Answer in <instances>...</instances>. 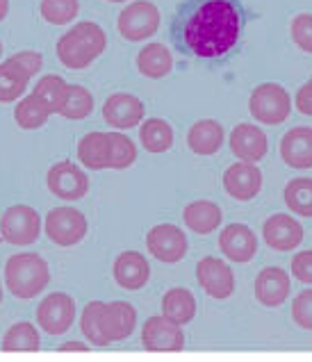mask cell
<instances>
[{
  "label": "cell",
  "instance_id": "ee69618b",
  "mask_svg": "<svg viewBox=\"0 0 312 362\" xmlns=\"http://www.w3.org/2000/svg\"><path fill=\"white\" fill-rule=\"evenodd\" d=\"M108 3H128V0H108Z\"/></svg>",
  "mask_w": 312,
  "mask_h": 362
},
{
  "label": "cell",
  "instance_id": "7402d4cb",
  "mask_svg": "<svg viewBox=\"0 0 312 362\" xmlns=\"http://www.w3.org/2000/svg\"><path fill=\"white\" fill-rule=\"evenodd\" d=\"M183 221L187 228L196 235H210L221 226L224 212L219 205L212 201H192L185 205Z\"/></svg>",
  "mask_w": 312,
  "mask_h": 362
},
{
  "label": "cell",
  "instance_id": "b9f144b4",
  "mask_svg": "<svg viewBox=\"0 0 312 362\" xmlns=\"http://www.w3.org/2000/svg\"><path fill=\"white\" fill-rule=\"evenodd\" d=\"M57 351H89V346L85 342H64V344H59Z\"/></svg>",
  "mask_w": 312,
  "mask_h": 362
},
{
  "label": "cell",
  "instance_id": "ac0fdd59",
  "mask_svg": "<svg viewBox=\"0 0 312 362\" xmlns=\"http://www.w3.org/2000/svg\"><path fill=\"white\" fill-rule=\"evenodd\" d=\"M114 281L119 287L128 289V292H137V289L146 287L151 278V264L146 255L139 251H123L117 260H114Z\"/></svg>",
  "mask_w": 312,
  "mask_h": 362
},
{
  "label": "cell",
  "instance_id": "836d02e7",
  "mask_svg": "<svg viewBox=\"0 0 312 362\" xmlns=\"http://www.w3.org/2000/svg\"><path fill=\"white\" fill-rule=\"evenodd\" d=\"M39 14L50 25H69L80 14V0H41Z\"/></svg>",
  "mask_w": 312,
  "mask_h": 362
},
{
  "label": "cell",
  "instance_id": "4316f807",
  "mask_svg": "<svg viewBox=\"0 0 312 362\" xmlns=\"http://www.w3.org/2000/svg\"><path fill=\"white\" fill-rule=\"evenodd\" d=\"M162 315L171 319L173 324L185 326L196 317V298L190 289L185 287H171L162 296Z\"/></svg>",
  "mask_w": 312,
  "mask_h": 362
},
{
  "label": "cell",
  "instance_id": "8d00e7d4",
  "mask_svg": "<svg viewBox=\"0 0 312 362\" xmlns=\"http://www.w3.org/2000/svg\"><path fill=\"white\" fill-rule=\"evenodd\" d=\"M289 35L304 53H312V14H296L289 25Z\"/></svg>",
  "mask_w": 312,
  "mask_h": 362
},
{
  "label": "cell",
  "instance_id": "5bb4252c",
  "mask_svg": "<svg viewBox=\"0 0 312 362\" xmlns=\"http://www.w3.org/2000/svg\"><path fill=\"white\" fill-rule=\"evenodd\" d=\"M146 117V107L144 103L132 96V94H112L105 103H103V119L117 130H130L137 128Z\"/></svg>",
  "mask_w": 312,
  "mask_h": 362
},
{
  "label": "cell",
  "instance_id": "d4e9b609",
  "mask_svg": "<svg viewBox=\"0 0 312 362\" xmlns=\"http://www.w3.org/2000/svg\"><path fill=\"white\" fill-rule=\"evenodd\" d=\"M137 71L144 78H151V80L166 78L173 71L171 50L166 48L164 44H160V41L146 44L137 53Z\"/></svg>",
  "mask_w": 312,
  "mask_h": 362
},
{
  "label": "cell",
  "instance_id": "8992f818",
  "mask_svg": "<svg viewBox=\"0 0 312 362\" xmlns=\"http://www.w3.org/2000/svg\"><path fill=\"white\" fill-rule=\"evenodd\" d=\"M44 230L53 244H57L62 248H69V246H76L85 240L89 223H87V216L80 210L69 208V205H59V208H53L46 214Z\"/></svg>",
  "mask_w": 312,
  "mask_h": 362
},
{
  "label": "cell",
  "instance_id": "74e56055",
  "mask_svg": "<svg viewBox=\"0 0 312 362\" xmlns=\"http://www.w3.org/2000/svg\"><path fill=\"white\" fill-rule=\"evenodd\" d=\"M292 319L299 328L312 330V287L296 294L292 303Z\"/></svg>",
  "mask_w": 312,
  "mask_h": 362
},
{
  "label": "cell",
  "instance_id": "30bf717a",
  "mask_svg": "<svg viewBox=\"0 0 312 362\" xmlns=\"http://www.w3.org/2000/svg\"><path fill=\"white\" fill-rule=\"evenodd\" d=\"M146 248L155 260L175 264L187 253V235L175 223H158L146 235Z\"/></svg>",
  "mask_w": 312,
  "mask_h": 362
},
{
  "label": "cell",
  "instance_id": "4fadbf2b",
  "mask_svg": "<svg viewBox=\"0 0 312 362\" xmlns=\"http://www.w3.org/2000/svg\"><path fill=\"white\" fill-rule=\"evenodd\" d=\"M141 344L146 351H183L185 333L164 315L149 317L141 326Z\"/></svg>",
  "mask_w": 312,
  "mask_h": 362
},
{
  "label": "cell",
  "instance_id": "7c38bea8",
  "mask_svg": "<svg viewBox=\"0 0 312 362\" xmlns=\"http://www.w3.org/2000/svg\"><path fill=\"white\" fill-rule=\"evenodd\" d=\"M224 189L239 203L253 201L262 189V171L255 167V162L237 160L224 173Z\"/></svg>",
  "mask_w": 312,
  "mask_h": 362
},
{
  "label": "cell",
  "instance_id": "8fae6325",
  "mask_svg": "<svg viewBox=\"0 0 312 362\" xmlns=\"http://www.w3.org/2000/svg\"><path fill=\"white\" fill-rule=\"evenodd\" d=\"M196 281H199L203 292L216 298V301H226L235 292L233 269L221 257H201L199 264H196Z\"/></svg>",
  "mask_w": 312,
  "mask_h": 362
},
{
  "label": "cell",
  "instance_id": "f6af8a7d",
  "mask_svg": "<svg viewBox=\"0 0 312 362\" xmlns=\"http://www.w3.org/2000/svg\"><path fill=\"white\" fill-rule=\"evenodd\" d=\"M0 303H3V283H0Z\"/></svg>",
  "mask_w": 312,
  "mask_h": 362
},
{
  "label": "cell",
  "instance_id": "603a6c76",
  "mask_svg": "<svg viewBox=\"0 0 312 362\" xmlns=\"http://www.w3.org/2000/svg\"><path fill=\"white\" fill-rule=\"evenodd\" d=\"M224 126L214 119H201L187 132V146L196 155H214L224 146Z\"/></svg>",
  "mask_w": 312,
  "mask_h": 362
},
{
  "label": "cell",
  "instance_id": "484cf974",
  "mask_svg": "<svg viewBox=\"0 0 312 362\" xmlns=\"http://www.w3.org/2000/svg\"><path fill=\"white\" fill-rule=\"evenodd\" d=\"M30 78L33 76L16 59L7 57L5 62H0V103H16L25 94Z\"/></svg>",
  "mask_w": 312,
  "mask_h": 362
},
{
  "label": "cell",
  "instance_id": "e575fe53",
  "mask_svg": "<svg viewBox=\"0 0 312 362\" xmlns=\"http://www.w3.org/2000/svg\"><path fill=\"white\" fill-rule=\"evenodd\" d=\"M67 91H69V82L62 76H55V74L41 76L37 80V87H35V94H39L46 100V105L50 107L53 115H59V110L67 100Z\"/></svg>",
  "mask_w": 312,
  "mask_h": 362
},
{
  "label": "cell",
  "instance_id": "f35d334b",
  "mask_svg": "<svg viewBox=\"0 0 312 362\" xmlns=\"http://www.w3.org/2000/svg\"><path fill=\"white\" fill-rule=\"evenodd\" d=\"M292 276L299 283L312 285V251H301L292 257Z\"/></svg>",
  "mask_w": 312,
  "mask_h": 362
},
{
  "label": "cell",
  "instance_id": "52a82bcc",
  "mask_svg": "<svg viewBox=\"0 0 312 362\" xmlns=\"http://www.w3.org/2000/svg\"><path fill=\"white\" fill-rule=\"evenodd\" d=\"M160 9L151 0H134L121 9L117 18L119 35L126 41H146L160 28Z\"/></svg>",
  "mask_w": 312,
  "mask_h": 362
},
{
  "label": "cell",
  "instance_id": "9c48e42d",
  "mask_svg": "<svg viewBox=\"0 0 312 362\" xmlns=\"http://www.w3.org/2000/svg\"><path fill=\"white\" fill-rule=\"evenodd\" d=\"M46 185L50 194H55L62 201H80L89 192L87 173L71 160L55 162L46 173Z\"/></svg>",
  "mask_w": 312,
  "mask_h": 362
},
{
  "label": "cell",
  "instance_id": "d590c367",
  "mask_svg": "<svg viewBox=\"0 0 312 362\" xmlns=\"http://www.w3.org/2000/svg\"><path fill=\"white\" fill-rule=\"evenodd\" d=\"M110 137V169H128L137 160V146L123 132H108Z\"/></svg>",
  "mask_w": 312,
  "mask_h": 362
},
{
  "label": "cell",
  "instance_id": "44dd1931",
  "mask_svg": "<svg viewBox=\"0 0 312 362\" xmlns=\"http://www.w3.org/2000/svg\"><path fill=\"white\" fill-rule=\"evenodd\" d=\"M137 328V310L126 301L105 303L103 310V330L110 337V342H123Z\"/></svg>",
  "mask_w": 312,
  "mask_h": 362
},
{
  "label": "cell",
  "instance_id": "9a60e30c",
  "mask_svg": "<svg viewBox=\"0 0 312 362\" xmlns=\"http://www.w3.org/2000/svg\"><path fill=\"white\" fill-rule=\"evenodd\" d=\"M262 240L269 248L280 253H287L304 242V226H301L292 214H274L269 216L262 226Z\"/></svg>",
  "mask_w": 312,
  "mask_h": 362
},
{
  "label": "cell",
  "instance_id": "7bdbcfd3",
  "mask_svg": "<svg viewBox=\"0 0 312 362\" xmlns=\"http://www.w3.org/2000/svg\"><path fill=\"white\" fill-rule=\"evenodd\" d=\"M9 14V0H0V21H5Z\"/></svg>",
  "mask_w": 312,
  "mask_h": 362
},
{
  "label": "cell",
  "instance_id": "60d3db41",
  "mask_svg": "<svg viewBox=\"0 0 312 362\" xmlns=\"http://www.w3.org/2000/svg\"><path fill=\"white\" fill-rule=\"evenodd\" d=\"M294 105H296V110L301 112V115L312 117V78L306 82L304 87H301V89L296 91V96H294Z\"/></svg>",
  "mask_w": 312,
  "mask_h": 362
},
{
  "label": "cell",
  "instance_id": "ba28073f",
  "mask_svg": "<svg viewBox=\"0 0 312 362\" xmlns=\"http://www.w3.org/2000/svg\"><path fill=\"white\" fill-rule=\"evenodd\" d=\"M76 322V301L67 292H53L37 305V326L48 335H64Z\"/></svg>",
  "mask_w": 312,
  "mask_h": 362
},
{
  "label": "cell",
  "instance_id": "bcb514c9",
  "mask_svg": "<svg viewBox=\"0 0 312 362\" xmlns=\"http://www.w3.org/2000/svg\"><path fill=\"white\" fill-rule=\"evenodd\" d=\"M0 57H3V41H0Z\"/></svg>",
  "mask_w": 312,
  "mask_h": 362
},
{
  "label": "cell",
  "instance_id": "cb8c5ba5",
  "mask_svg": "<svg viewBox=\"0 0 312 362\" xmlns=\"http://www.w3.org/2000/svg\"><path fill=\"white\" fill-rule=\"evenodd\" d=\"M78 160L85 169H110V137L108 132L93 130L78 141Z\"/></svg>",
  "mask_w": 312,
  "mask_h": 362
},
{
  "label": "cell",
  "instance_id": "3957f363",
  "mask_svg": "<svg viewBox=\"0 0 312 362\" xmlns=\"http://www.w3.org/2000/svg\"><path fill=\"white\" fill-rule=\"evenodd\" d=\"M50 283L48 262L39 253H16L5 264V285L21 301L35 298Z\"/></svg>",
  "mask_w": 312,
  "mask_h": 362
},
{
  "label": "cell",
  "instance_id": "d6a6232c",
  "mask_svg": "<svg viewBox=\"0 0 312 362\" xmlns=\"http://www.w3.org/2000/svg\"><path fill=\"white\" fill-rule=\"evenodd\" d=\"M91 110H93L91 91L82 85H69L67 100H64V105H62L59 115L69 121H82L91 115Z\"/></svg>",
  "mask_w": 312,
  "mask_h": 362
},
{
  "label": "cell",
  "instance_id": "f546056e",
  "mask_svg": "<svg viewBox=\"0 0 312 362\" xmlns=\"http://www.w3.org/2000/svg\"><path fill=\"white\" fill-rule=\"evenodd\" d=\"M103 310H105V303L103 301H91L85 305L80 315V330L82 335L87 337V342L93 346H110V337L103 330Z\"/></svg>",
  "mask_w": 312,
  "mask_h": 362
},
{
  "label": "cell",
  "instance_id": "1f68e13d",
  "mask_svg": "<svg viewBox=\"0 0 312 362\" xmlns=\"http://www.w3.org/2000/svg\"><path fill=\"white\" fill-rule=\"evenodd\" d=\"M41 337L35 324L18 322L7 328L3 337V351H39Z\"/></svg>",
  "mask_w": 312,
  "mask_h": 362
},
{
  "label": "cell",
  "instance_id": "ab89813d",
  "mask_svg": "<svg viewBox=\"0 0 312 362\" xmlns=\"http://www.w3.org/2000/svg\"><path fill=\"white\" fill-rule=\"evenodd\" d=\"M12 59H16L30 76H37L41 71V66H44V55L37 53V50H21V53L12 55Z\"/></svg>",
  "mask_w": 312,
  "mask_h": 362
},
{
  "label": "cell",
  "instance_id": "277c9868",
  "mask_svg": "<svg viewBox=\"0 0 312 362\" xmlns=\"http://www.w3.org/2000/svg\"><path fill=\"white\" fill-rule=\"evenodd\" d=\"M248 112L258 123L278 126L292 115V96L278 82H262L248 98Z\"/></svg>",
  "mask_w": 312,
  "mask_h": 362
},
{
  "label": "cell",
  "instance_id": "d6986e66",
  "mask_svg": "<svg viewBox=\"0 0 312 362\" xmlns=\"http://www.w3.org/2000/svg\"><path fill=\"white\" fill-rule=\"evenodd\" d=\"M255 298L267 308H278L287 301L289 289H292V281L285 269L280 267H265L255 278Z\"/></svg>",
  "mask_w": 312,
  "mask_h": 362
},
{
  "label": "cell",
  "instance_id": "ffe728a7",
  "mask_svg": "<svg viewBox=\"0 0 312 362\" xmlns=\"http://www.w3.org/2000/svg\"><path fill=\"white\" fill-rule=\"evenodd\" d=\"M280 158L292 169H312V128L299 126L280 139Z\"/></svg>",
  "mask_w": 312,
  "mask_h": 362
},
{
  "label": "cell",
  "instance_id": "4dcf8cb0",
  "mask_svg": "<svg viewBox=\"0 0 312 362\" xmlns=\"http://www.w3.org/2000/svg\"><path fill=\"white\" fill-rule=\"evenodd\" d=\"M283 199H285V205H287L289 212L310 219L312 216V178L289 180L285 185Z\"/></svg>",
  "mask_w": 312,
  "mask_h": 362
},
{
  "label": "cell",
  "instance_id": "e0dca14e",
  "mask_svg": "<svg viewBox=\"0 0 312 362\" xmlns=\"http://www.w3.org/2000/svg\"><path fill=\"white\" fill-rule=\"evenodd\" d=\"M228 144H231V151L237 160H246L255 164L265 158L269 148L265 130L258 128L255 123H239V126H235L231 137H228Z\"/></svg>",
  "mask_w": 312,
  "mask_h": 362
},
{
  "label": "cell",
  "instance_id": "7a4b0ae2",
  "mask_svg": "<svg viewBox=\"0 0 312 362\" xmlns=\"http://www.w3.org/2000/svg\"><path fill=\"white\" fill-rule=\"evenodd\" d=\"M108 48V35L93 21H80L57 39V59L71 71L91 66Z\"/></svg>",
  "mask_w": 312,
  "mask_h": 362
},
{
  "label": "cell",
  "instance_id": "83f0119b",
  "mask_svg": "<svg viewBox=\"0 0 312 362\" xmlns=\"http://www.w3.org/2000/svg\"><path fill=\"white\" fill-rule=\"evenodd\" d=\"M50 115L53 112L46 105V100L35 91L28 96H21L14 107V121L21 130H39L41 126H46Z\"/></svg>",
  "mask_w": 312,
  "mask_h": 362
},
{
  "label": "cell",
  "instance_id": "5b68a950",
  "mask_svg": "<svg viewBox=\"0 0 312 362\" xmlns=\"http://www.w3.org/2000/svg\"><path fill=\"white\" fill-rule=\"evenodd\" d=\"M44 219L30 205H12L0 216V240L12 246H30L39 240Z\"/></svg>",
  "mask_w": 312,
  "mask_h": 362
},
{
  "label": "cell",
  "instance_id": "6da1fadb",
  "mask_svg": "<svg viewBox=\"0 0 312 362\" xmlns=\"http://www.w3.org/2000/svg\"><path fill=\"white\" fill-rule=\"evenodd\" d=\"M244 21L239 0H185L173 16L171 39L190 57L221 59L237 46Z\"/></svg>",
  "mask_w": 312,
  "mask_h": 362
},
{
  "label": "cell",
  "instance_id": "f1b7e54d",
  "mask_svg": "<svg viewBox=\"0 0 312 362\" xmlns=\"http://www.w3.org/2000/svg\"><path fill=\"white\" fill-rule=\"evenodd\" d=\"M139 139L149 153H166L173 146V128L169 121L153 117L139 123Z\"/></svg>",
  "mask_w": 312,
  "mask_h": 362
},
{
  "label": "cell",
  "instance_id": "2e32d148",
  "mask_svg": "<svg viewBox=\"0 0 312 362\" xmlns=\"http://www.w3.org/2000/svg\"><path fill=\"white\" fill-rule=\"evenodd\" d=\"M219 248L228 260L246 264L258 253V237L246 223H228L219 235Z\"/></svg>",
  "mask_w": 312,
  "mask_h": 362
}]
</instances>
